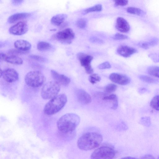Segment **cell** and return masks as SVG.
I'll return each instance as SVG.
<instances>
[{"label": "cell", "instance_id": "1", "mask_svg": "<svg viewBox=\"0 0 159 159\" xmlns=\"http://www.w3.org/2000/svg\"><path fill=\"white\" fill-rule=\"evenodd\" d=\"M103 140L102 136L95 132H89L83 134L78 139L77 145L80 149L84 151L92 150L98 147Z\"/></svg>", "mask_w": 159, "mask_h": 159}, {"label": "cell", "instance_id": "2", "mask_svg": "<svg viewBox=\"0 0 159 159\" xmlns=\"http://www.w3.org/2000/svg\"><path fill=\"white\" fill-rule=\"evenodd\" d=\"M80 122V118L77 114L68 113L62 116L58 119L57 126L58 130L64 134L74 131Z\"/></svg>", "mask_w": 159, "mask_h": 159}, {"label": "cell", "instance_id": "3", "mask_svg": "<svg viewBox=\"0 0 159 159\" xmlns=\"http://www.w3.org/2000/svg\"><path fill=\"white\" fill-rule=\"evenodd\" d=\"M67 102V97L64 93L58 94L54 97L46 104L43 111L47 115H53L60 111Z\"/></svg>", "mask_w": 159, "mask_h": 159}, {"label": "cell", "instance_id": "4", "mask_svg": "<svg viewBox=\"0 0 159 159\" xmlns=\"http://www.w3.org/2000/svg\"><path fill=\"white\" fill-rule=\"evenodd\" d=\"M60 90V85L55 81L46 83L41 90V95L45 99H51L57 95Z\"/></svg>", "mask_w": 159, "mask_h": 159}, {"label": "cell", "instance_id": "5", "mask_svg": "<svg viewBox=\"0 0 159 159\" xmlns=\"http://www.w3.org/2000/svg\"><path fill=\"white\" fill-rule=\"evenodd\" d=\"M26 84L33 87H38L41 86L45 80L43 74L39 71H30L28 73L25 78Z\"/></svg>", "mask_w": 159, "mask_h": 159}, {"label": "cell", "instance_id": "6", "mask_svg": "<svg viewBox=\"0 0 159 159\" xmlns=\"http://www.w3.org/2000/svg\"><path fill=\"white\" fill-rule=\"evenodd\" d=\"M116 155L114 148L110 145H105L98 147L92 154L90 158L93 159H110Z\"/></svg>", "mask_w": 159, "mask_h": 159}, {"label": "cell", "instance_id": "7", "mask_svg": "<svg viewBox=\"0 0 159 159\" xmlns=\"http://www.w3.org/2000/svg\"><path fill=\"white\" fill-rule=\"evenodd\" d=\"M75 37L72 30L68 28L57 32L52 35V38L61 43L69 44L72 43Z\"/></svg>", "mask_w": 159, "mask_h": 159}, {"label": "cell", "instance_id": "8", "mask_svg": "<svg viewBox=\"0 0 159 159\" xmlns=\"http://www.w3.org/2000/svg\"><path fill=\"white\" fill-rule=\"evenodd\" d=\"M77 57L80 64L85 69L88 74L93 73V70L91 65V62L93 58L92 56L83 53H79L77 55Z\"/></svg>", "mask_w": 159, "mask_h": 159}, {"label": "cell", "instance_id": "9", "mask_svg": "<svg viewBox=\"0 0 159 159\" xmlns=\"http://www.w3.org/2000/svg\"><path fill=\"white\" fill-rule=\"evenodd\" d=\"M28 30V25L25 21H20L11 27L9 31L11 34L20 35L26 33Z\"/></svg>", "mask_w": 159, "mask_h": 159}, {"label": "cell", "instance_id": "10", "mask_svg": "<svg viewBox=\"0 0 159 159\" xmlns=\"http://www.w3.org/2000/svg\"><path fill=\"white\" fill-rule=\"evenodd\" d=\"M2 77L6 81L11 83L17 81L19 79V74L14 69L11 68H7L2 70L1 77Z\"/></svg>", "mask_w": 159, "mask_h": 159}, {"label": "cell", "instance_id": "11", "mask_svg": "<svg viewBox=\"0 0 159 159\" xmlns=\"http://www.w3.org/2000/svg\"><path fill=\"white\" fill-rule=\"evenodd\" d=\"M109 79L113 83L120 85L128 84L130 81V79L127 76L118 73L111 74Z\"/></svg>", "mask_w": 159, "mask_h": 159}, {"label": "cell", "instance_id": "12", "mask_svg": "<svg viewBox=\"0 0 159 159\" xmlns=\"http://www.w3.org/2000/svg\"><path fill=\"white\" fill-rule=\"evenodd\" d=\"M50 73L54 80L60 85L67 86L70 83V79L66 75L59 74L53 70H51Z\"/></svg>", "mask_w": 159, "mask_h": 159}, {"label": "cell", "instance_id": "13", "mask_svg": "<svg viewBox=\"0 0 159 159\" xmlns=\"http://www.w3.org/2000/svg\"><path fill=\"white\" fill-rule=\"evenodd\" d=\"M76 95L78 101L82 104H88L92 101L91 96L83 89H77L76 92Z\"/></svg>", "mask_w": 159, "mask_h": 159}, {"label": "cell", "instance_id": "14", "mask_svg": "<svg viewBox=\"0 0 159 159\" xmlns=\"http://www.w3.org/2000/svg\"><path fill=\"white\" fill-rule=\"evenodd\" d=\"M117 51L120 55L125 57H128L138 52L135 48L124 45L119 46Z\"/></svg>", "mask_w": 159, "mask_h": 159}, {"label": "cell", "instance_id": "15", "mask_svg": "<svg viewBox=\"0 0 159 159\" xmlns=\"http://www.w3.org/2000/svg\"><path fill=\"white\" fill-rule=\"evenodd\" d=\"M116 29L119 31L126 33L130 30V25L128 22L122 17H118L117 18L116 25Z\"/></svg>", "mask_w": 159, "mask_h": 159}, {"label": "cell", "instance_id": "16", "mask_svg": "<svg viewBox=\"0 0 159 159\" xmlns=\"http://www.w3.org/2000/svg\"><path fill=\"white\" fill-rule=\"evenodd\" d=\"M67 17V16L66 14H60L56 15L52 18L51 23L54 25L61 27L64 25V21Z\"/></svg>", "mask_w": 159, "mask_h": 159}, {"label": "cell", "instance_id": "17", "mask_svg": "<svg viewBox=\"0 0 159 159\" xmlns=\"http://www.w3.org/2000/svg\"><path fill=\"white\" fill-rule=\"evenodd\" d=\"M31 15V14L30 13H16L10 16L7 19V21L9 23L12 24L18 21L26 18L29 17Z\"/></svg>", "mask_w": 159, "mask_h": 159}, {"label": "cell", "instance_id": "18", "mask_svg": "<svg viewBox=\"0 0 159 159\" xmlns=\"http://www.w3.org/2000/svg\"><path fill=\"white\" fill-rule=\"evenodd\" d=\"M16 48L24 51H28L31 48V45L28 41L24 40H18L14 43Z\"/></svg>", "mask_w": 159, "mask_h": 159}, {"label": "cell", "instance_id": "19", "mask_svg": "<svg viewBox=\"0 0 159 159\" xmlns=\"http://www.w3.org/2000/svg\"><path fill=\"white\" fill-rule=\"evenodd\" d=\"M159 40L157 38H152L148 41L140 42L138 43V46L145 49H148L151 47L157 45Z\"/></svg>", "mask_w": 159, "mask_h": 159}, {"label": "cell", "instance_id": "20", "mask_svg": "<svg viewBox=\"0 0 159 159\" xmlns=\"http://www.w3.org/2000/svg\"><path fill=\"white\" fill-rule=\"evenodd\" d=\"M3 60L10 63L16 65H20L23 63L22 60L20 57L14 55L7 56L5 54Z\"/></svg>", "mask_w": 159, "mask_h": 159}, {"label": "cell", "instance_id": "21", "mask_svg": "<svg viewBox=\"0 0 159 159\" xmlns=\"http://www.w3.org/2000/svg\"><path fill=\"white\" fill-rule=\"evenodd\" d=\"M102 99L104 100L108 101L112 104L111 108L113 110H116L118 106V99L117 96L115 94H111L104 97Z\"/></svg>", "mask_w": 159, "mask_h": 159}, {"label": "cell", "instance_id": "22", "mask_svg": "<svg viewBox=\"0 0 159 159\" xmlns=\"http://www.w3.org/2000/svg\"><path fill=\"white\" fill-rule=\"evenodd\" d=\"M147 72L149 75L159 79V66H150L147 69Z\"/></svg>", "mask_w": 159, "mask_h": 159}, {"label": "cell", "instance_id": "23", "mask_svg": "<svg viewBox=\"0 0 159 159\" xmlns=\"http://www.w3.org/2000/svg\"><path fill=\"white\" fill-rule=\"evenodd\" d=\"M37 49L40 51H45L48 50L52 47L49 43L44 41H40L37 44Z\"/></svg>", "mask_w": 159, "mask_h": 159}, {"label": "cell", "instance_id": "24", "mask_svg": "<svg viewBox=\"0 0 159 159\" xmlns=\"http://www.w3.org/2000/svg\"><path fill=\"white\" fill-rule=\"evenodd\" d=\"M139 77L141 81L148 83L154 84L159 82V81L157 80L146 75H140L139 76Z\"/></svg>", "mask_w": 159, "mask_h": 159}, {"label": "cell", "instance_id": "25", "mask_svg": "<svg viewBox=\"0 0 159 159\" xmlns=\"http://www.w3.org/2000/svg\"><path fill=\"white\" fill-rule=\"evenodd\" d=\"M150 106L155 110L159 111V95L153 97L150 102Z\"/></svg>", "mask_w": 159, "mask_h": 159}, {"label": "cell", "instance_id": "26", "mask_svg": "<svg viewBox=\"0 0 159 159\" xmlns=\"http://www.w3.org/2000/svg\"><path fill=\"white\" fill-rule=\"evenodd\" d=\"M127 11L130 14L138 16H141L144 13L143 11L140 9L134 7H128L127 9Z\"/></svg>", "mask_w": 159, "mask_h": 159}, {"label": "cell", "instance_id": "27", "mask_svg": "<svg viewBox=\"0 0 159 159\" xmlns=\"http://www.w3.org/2000/svg\"><path fill=\"white\" fill-rule=\"evenodd\" d=\"M102 7L101 4H98L90 7L85 10L84 12L85 14L93 12H98L102 11Z\"/></svg>", "mask_w": 159, "mask_h": 159}, {"label": "cell", "instance_id": "28", "mask_svg": "<svg viewBox=\"0 0 159 159\" xmlns=\"http://www.w3.org/2000/svg\"><path fill=\"white\" fill-rule=\"evenodd\" d=\"M89 82L92 84H94L101 80L100 77L97 74L92 73L89 78Z\"/></svg>", "mask_w": 159, "mask_h": 159}, {"label": "cell", "instance_id": "29", "mask_svg": "<svg viewBox=\"0 0 159 159\" xmlns=\"http://www.w3.org/2000/svg\"><path fill=\"white\" fill-rule=\"evenodd\" d=\"M117 86L113 84H109L104 88V91L108 93H110L115 92L117 89Z\"/></svg>", "mask_w": 159, "mask_h": 159}, {"label": "cell", "instance_id": "30", "mask_svg": "<svg viewBox=\"0 0 159 159\" xmlns=\"http://www.w3.org/2000/svg\"><path fill=\"white\" fill-rule=\"evenodd\" d=\"M28 51H24L16 49H12L8 51L7 53L8 55H17L19 54H22L28 52Z\"/></svg>", "mask_w": 159, "mask_h": 159}, {"label": "cell", "instance_id": "31", "mask_svg": "<svg viewBox=\"0 0 159 159\" xmlns=\"http://www.w3.org/2000/svg\"><path fill=\"white\" fill-rule=\"evenodd\" d=\"M29 57L31 59L40 62H45L46 60L44 58L40 56L32 55L29 56Z\"/></svg>", "mask_w": 159, "mask_h": 159}, {"label": "cell", "instance_id": "32", "mask_svg": "<svg viewBox=\"0 0 159 159\" xmlns=\"http://www.w3.org/2000/svg\"><path fill=\"white\" fill-rule=\"evenodd\" d=\"M87 22L85 20L83 19H80L78 20L76 22V25L78 27L81 29H84L85 27Z\"/></svg>", "mask_w": 159, "mask_h": 159}, {"label": "cell", "instance_id": "33", "mask_svg": "<svg viewBox=\"0 0 159 159\" xmlns=\"http://www.w3.org/2000/svg\"><path fill=\"white\" fill-rule=\"evenodd\" d=\"M128 38L127 36L120 33L116 34L113 37V39L115 40H123Z\"/></svg>", "mask_w": 159, "mask_h": 159}, {"label": "cell", "instance_id": "34", "mask_svg": "<svg viewBox=\"0 0 159 159\" xmlns=\"http://www.w3.org/2000/svg\"><path fill=\"white\" fill-rule=\"evenodd\" d=\"M98 67L100 69H109L111 67V65L108 62L106 61L99 65Z\"/></svg>", "mask_w": 159, "mask_h": 159}, {"label": "cell", "instance_id": "35", "mask_svg": "<svg viewBox=\"0 0 159 159\" xmlns=\"http://www.w3.org/2000/svg\"><path fill=\"white\" fill-rule=\"evenodd\" d=\"M115 4L117 6H125L128 3V0H114Z\"/></svg>", "mask_w": 159, "mask_h": 159}, {"label": "cell", "instance_id": "36", "mask_svg": "<svg viewBox=\"0 0 159 159\" xmlns=\"http://www.w3.org/2000/svg\"><path fill=\"white\" fill-rule=\"evenodd\" d=\"M149 56L154 62H159V54L157 53H151L150 54Z\"/></svg>", "mask_w": 159, "mask_h": 159}, {"label": "cell", "instance_id": "37", "mask_svg": "<svg viewBox=\"0 0 159 159\" xmlns=\"http://www.w3.org/2000/svg\"><path fill=\"white\" fill-rule=\"evenodd\" d=\"M24 0H11L12 4L15 6H18L21 4Z\"/></svg>", "mask_w": 159, "mask_h": 159}, {"label": "cell", "instance_id": "38", "mask_svg": "<svg viewBox=\"0 0 159 159\" xmlns=\"http://www.w3.org/2000/svg\"><path fill=\"white\" fill-rule=\"evenodd\" d=\"M90 39L91 41L93 42L98 43H101L102 42V41H101V39L95 37H93L91 38Z\"/></svg>", "mask_w": 159, "mask_h": 159}, {"label": "cell", "instance_id": "39", "mask_svg": "<svg viewBox=\"0 0 159 159\" xmlns=\"http://www.w3.org/2000/svg\"><path fill=\"white\" fill-rule=\"evenodd\" d=\"M143 159H154L155 158L152 156L150 155H146L141 158Z\"/></svg>", "mask_w": 159, "mask_h": 159}, {"label": "cell", "instance_id": "40", "mask_svg": "<svg viewBox=\"0 0 159 159\" xmlns=\"http://www.w3.org/2000/svg\"><path fill=\"white\" fill-rule=\"evenodd\" d=\"M130 158V159H134V158H135L134 157H124V158Z\"/></svg>", "mask_w": 159, "mask_h": 159}, {"label": "cell", "instance_id": "41", "mask_svg": "<svg viewBox=\"0 0 159 159\" xmlns=\"http://www.w3.org/2000/svg\"><path fill=\"white\" fill-rule=\"evenodd\" d=\"M158 158H159V156H158Z\"/></svg>", "mask_w": 159, "mask_h": 159}]
</instances>
